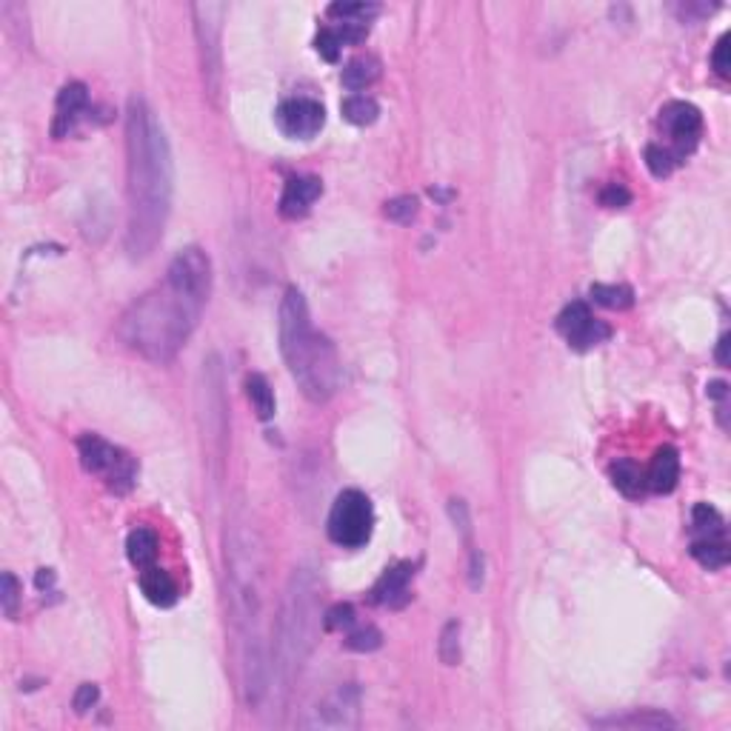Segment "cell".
I'll list each match as a JSON object with an SVG mask.
<instances>
[{"label":"cell","mask_w":731,"mask_h":731,"mask_svg":"<svg viewBox=\"0 0 731 731\" xmlns=\"http://www.w3.org/2000/svg\"><path fill=\"white\" fill-rule=\"evenodd\" d=\"M411 578H414V563L403 560L398 566H391L383 571V578L374 583L371 588V600L378 606H389V608H400L411 595H409V586H411Z\"/></svg>","instance_id":"14"},{"label":"cell","mask_w":731,"mask_h":731,"mask_svg":"<svg viewBox=\"0 0 731 731\" xmlns=\"http://www.w3.org/2000/svg\"><path fill=\"white\" fill-rule=\"evenodd\" d=\"M361 723V688L354 683L338 686L318 703L306 708L301 728H326V731H346L358 728Z\"/></svg>","instance_id":"9"},{"label":"cell","mask_w":731,"mask_h":731,"mask_svg":"<svg viewBox=\"0 0 731 731\" xmlns=\"http://www.w3.org/2000/svg\"><path fill=\"white\" fill-rule=\"evenodd\" d=\"M449 515H451V523L454 528L460 531V535L469 538V528H471V520H469V506L463 500H449Z\"/></svg>","instance_id":"38"},{"label":"cell","mask_w":731,"mask_h":731,"mask_svg":"<svg viewBox=\"0 0 731 731\" xmlns=\"http://www.w3.org/2000/svg\"><path fill=\"white\" fill-rule=\"evenodd\" d=\"M691 531L695 538H726V520L715 506L697 503L691 509Z\"/></svg>","instance_id":"24"},{"label":"cell","mask_w":731,"mask_h":731,"mask_svg":"<svg viewBox=\"0 0 731 731\" xmlns=\"http://www.w3.org/2000/svg\"><path fill=\"white\" fill-rule=\"evenodd\" d=\"M611 483L617 486V491H623L626 498H643L646 495V474L637 463L631 460H617L611 466Z\"/></svg>","instance_id":"22"},{"label":"cell","mask_w":731,"mask_h":731,"mask_svg":"<svg viewBox=\"0 0 731 731\" xmlns=\"http://www.w3.org/2000/svg\"><path fill=\"white\" fill-rule=\"evenodd\" d=\"M329 17H338L343 24H366L369 17L378 15V6L374 4H331L326 9Z\"/></svg>","instance_id":"29"},{"label":"cell","mask_w":731,"mask_h":731,"mask_svg":"<svg viewBox=\"0 0 731 731\" xmlns=\"http://www.w3.org/2000/svg\"><path fill=\"white\" fill-rule=\"evenodd\" d=\"M323 194V183H321V177H291V181L286 183L283 194H281V214L286 217V221H298V217H303L311 203L318 201V197Z\"/></svg>","instance_id":"15"},{"label":"cell","mask_w":731,"mask_h":731,"mask_svg":"<svg viewBox=\"0 0 731 731\" xmlns=\"http://www.w3.org/2000/svg\"><path fill=\"white\" fill-rule=\"evenodd\" d=\"M558 331L566 338V343L578 351H588L600 343H606L611 338L608 323L598 321L591 309L583 301L568 303L560 314H558Z\"/></svg>","instance_id":"11"},{"label":"cell","mask_w":731,"mask_h":731,"mask_svg":"<svg viewBox=\"0 0 731 731\" xmlns=\"http://www.w3.org/2000/svg\"><path fill=\"white\" fill-rule=\"evenodd\" d=\"M341 112H343L346 121L354 123V126H371L380 117L378 101L369 97V94H349L346 101L341 104Z\"/></svg>","instance_id":"25"},{"label":"cell","mask_w":731,"mask_h":731,"mask_svg":"<svg viewBox=\"0 0 731 731\" xmlns=\"http://www.w3.org/2000/svg\"><path fill=\"white\" fill-rule=\"evenodd\" d=\"M351 623H354V608L349 603H338V606H331L329 611H323V626L329 631L349 628Z\"/></svg>","instance_id":"34"},{"label":"cell","mask_w":731,"mask_h":731,"mask_svg":"<svg viewBox=\"0 0 731 731\" xmlns=\"http://www.w3.org/2000/svg\"><path fill=\"white\" fill-rule=\"evenodd\" d=\"M657 129L668 137V152L677 163L697 149L700 134H703V114L697 106L686 101H671L660 109L657 114Z\"/></svg>","instance_id":"10"},{"label":"cell","mask_w":731,"mask_h":731,"mask_svg":"<svg viewBox=\"0 0 731 731\" xmlns=\"http://www.w3.org/2000/svg\"><path fill=\"white\" fill-rule=\"evenodd\" d=\"M380 77V64L374 61V57H354L351 64H346V69H343V74H341V81H343V86L349 89V92H354V94H361L363 89H369L374 81H378Z\"/></svg>","instance_id":"21"},{"label":"cell","mask_w":731,"mask_h":731,"mask_svg":"<svg viewBox=\"0 0 731 731\" xmlns=\"http://www.w3.org/2000/svg\"><path fill=\"white\" fill-rule=\"evenodd\" d=\"M226 600L237 643L243 700L249 708H261L272 688L266 558L258 528L243 506H234L226 523Z\"/></svg>","instance_id":"1"},{"label":"cell","mask_w":731,"mask_h":731,"mask_svg":"<svg viewBox=\"0 0 731 731\" xmlns=\"http://www.w3.org/2000/svg\"><path fill=\"white\" fill-rule=\"evenodd\" d=\"M588 294H591V301H595L598 306H603V309L623 311V309L635 306V289L626 286V283H620V286H615V283H595V286L588 289Z\"/></svg>","instance_id":"23"},{"label":"cell","mask_w":731,"mask_h":731,"mask_svg":"<svg viewBox=\"0 0 731 731\" xmlns=\"http://www.w3.org/2000/svg\"><path fill=\"white\" fill-rule=\"evenodd\" d=\"M418 212H420V203H418V197H411V194H400L386 203V217L394 223H411L414 217H418Z\"/></svg>","instance_id":"31"},{"label":"cell","mask_w":731,"mask_h":731,"mask_svg":"<svg viewBox=\"0 0 731 731\" xmlns=\"http://www.w3.org/2000/svg\"><path fill=\"white\" fill-rule=\"evenodd\" d=\"M126 174H129V223L126 252L143 261L163 241L172 214L174 166L161 121L143 97L132 94L126 106Z\"/></svg>","instance_id":"3"},{"label":"cell","mask_w":731,"mask_h":731,"mask_svg":"<svg viewBox=\"0 0 731 731\" xmlns=\"http://www.w3.org/2000/svg\"><path fill=\"white\" fill-rule=\"evenodd\" d=\"M717 363L720 366H728V334L720 338V346H717Z\"/></svg>","instance_id":"43"},{"label":"cell","mask_w":731,"mask_h":731,"mask_svg":"<svg viewBox=\"0 0 731 731\" xmlns=\"http://www.w3.org/2000/svg\"><path fill=\"white\" fill-rule=\"evenodd\" d=\"M194 37H197V52H201V72L203 84L212 101H217L223 84V49H221V35H223V17L226 6L223 4H194Z\"/></svg>","instance_id":"8"},{"label":"cell","mask_w":731,"mask_h":731,"mask_svg":"<svg viewBox=\"0 0 731 731\" xmlns=\"http://www.w3.org/2000/svg\"><path fill=\"white\" fill-rule=\"evenodd\" d=\"M595 726H603V728H677V720L663 715V711L646 708V711H631V715H620V717L595 720Z\"/></svg>","instance_id":"19"},{"label":"cell","mask_w":731,"mask_h":731,"mask_svg":"<svg viewBox=\"0 0 731 731\" xmlns=\"http://www.w3.org/2000/svg\"><path fill=\"white\" fill-rule=\"evenodd\" d=\"M86 109H89V89L84 84H66L61 94H57L54 121H52V134L57 141L77 126V121H81V114Z\"/></svg>","instance_id":"13"},{"label":"cell","mask_w":731,"mask_h":731,"mask_svg":"<svg viewBox=\"0 0 731 731\" xmlns=\"http://www.w3.org/2000/svg\"><path fill=\"white\" fill-rule=\"evenodd\" d=\"M680 480V454L675 446H663L657 449V454L651 458V466L646 471V486L657 495H668L675 491Z\"/></svg>","instance_id":"16"},{"label":"cell","mask_w":731,"mask_h":731,"mask_svg":"<svg viewBox=\"0 0 731 731\" xmlns=\"http://www.w3.org/2000/svg\"><path fill=\"white\" fill-rule=\"evenodd\" d=\"M728 41H731V35L726 32L720 41H717V46H715V52H711V69H715L720 77H728L731 74V61H728Z\"/></svg>","instance_id":"37"},{"label":"cell","mask_w":731,"mask_h":731,"mask_svg":"<svg viewBox=\"0 0 731 731\" xmlns=\"http://www.w3.org/2000/svg\"><path fill=\"white\" fill-rule=\"evenodd\" d=\"M717 6H708V4H683V6H677V15L683 17L686 24H691V21H700V17L711 15Z\"/></svg>","instance_id":"39"},{"label":"cell","mask_w":731,"mask_h":731,"mask_svg":"<svg viewBox=\"0 0 731 731\" xmlns=\"http://www.w3.org/2000/svg\"><path fill=\"white\" fill-rule=\"evenodd\" d=\"M274 123L291 141H311L326 123V109L311 97H289L274 112Z\"/></svg>","instance_id":"12"},{"label":"cell","mask_w":731,"mask_h":731,"mask_svg":"<svg viewBox=\"0 0 731 731\" xmlns=\"http://www.w3.org/2000/svg\"><path fill=\"white\" fill-rule=\"evenodd\" d=\"M77 454H81V466L92 478H101L114 495H126L137 480V463L132 454L112 446L101 434H84L77 440Z\"/></svg>","instance_id":"6"},{"label":"cell","mask_w":731,"mask_h":731,"mask_svg":"<svg viewBox=\"0 0 731 731\" xmlns=\"http://www.w3.org/2000/svg\"><path fill=\"white\" fill-rule=\"evenodd\" d=\"M35 583H37V588H49L54 583V571L52 568H41V571H37Z\"/></svg>","instance_id":"41"},{"label":"cell","mask_w":731,"mask_h":731,"mask_svg":"<svg viewBox=\"0 0 731 731\" xmlns=\"http://www.w3.org/2000/svg\"><path fill=\"white\" fill-rule=\"evenodd\" d=\"M246 394H249V403L254 409L261 420H272L274 418V391L269 386V380L263 374H249L246 378Z\"/></svg>","instance_id":"26"},{"label":"cell","mask_w":731,"mask_h":731,"mask_svg":"<svg viewBox=\"0 0 731 731\" xmlns=\"http://www.w3.org/2000/svg\"><path fill=\"white\" fill-rule=\"evenodd\" d=\"M321 586L318 578L309 568H294L283 591V603L278 611V623H274V643H272V688L269 697L274 695L281 703L289 697L294 688L303 663L309 660L314 637H318L321 626Z\"/></svg>","instance_id":"5"},{"label":"cell","mask_w":731,"mask_h":731,"mask_svg":"<svg viewBox=\"0 0 731 731\" xmlns=\"http://www.w3.org/2000/svg\"><path fill=\"white\" fill-rule=\"evenodd\" d=\"M281 354L294 383L311 403H326L341 386V358L334 343L314 329L301 289H286L281 301Z\"/></svg>","instance_id":"4"},{"label":"cell","mask_w":731,"mask_h":731,"mask_svg":"<svg viewBox=\"0 0 731 731\" xmlns=\"http://www.w3.org/2000/svg\"><path fill=\"white\" fill-rule=\"evenodd\" d=\"M326 531L334 546L341 548H363L374 531V509L371 500L358 489L341 491L331 503Z\"/></svg>","instance_id":"7"},{"label":"cell","mask_w":731,"mask_h":731,"mask_svg":"<svg viewBox=\"0 0 731 731\" xmlns=\"http://www.w3.org/2000/svg\"><path fill=\"white\" fill-rule=\"evenodd\" d=\"M97 697H101V688H97L94 683H84V686H77L72 706H74L77 715H86V711L97 703Z\"/></svg>","instance_id":"36"},{"label":"cell","mask_w":731,"mask_h":731,"mask_svg":"<svg viewBox=\"0 0 731 731\" xmlns=\"http://www.w3.org/2000/svg\"><path fill=\"white\" fill-rule=\"evenodd\" d=\"M469 583L471 588H480L483 586V551L471 548V560H469Z\"/></svg>","instance_id":"40"},{"label":"cell","mask_w":731,"mask_h":731,"mask_svg":"<svg viewBox=\"0 0 731 731\" xmlns=\"http://www.w3.org/2000/svg\"><path fill=\"white\" fill-rule=\"evenodd\" d=\"M600 203L606 209H626L631 203V192L626 186H620V183H608L600 192Z\"/></svg>","instance_id":"35"},{"label":"cell","mask_w":731,"mask_h":731,"mask_svg":"<svg viewBox=\"0 0 731 731\" xmlns=\"http://www.w3.org/2000/svg\"><path fill=\"white\" fill-rule=\"evenodd\" d=\"M728 394V386L723 380H715V383H708V398H715V400H723Z\"/></svg>","instance_id":"42"},{"label":"cell","mask_w":731,"mask_h":731,"mask_svg":"<svg viewBox=\"0 0 731 731\" xmlns=\"http://www.w3.org/2000/svg\"><path fill=\"white\" fill-rule=\"evenodd\" d=\"M688 551H691V558H695L708 571L726 568L728 560H731V551H728L726 538H695V540H691V548Z\"/></svg>","instance_id":"20"},{"label":"cell","mask_w":731,"mask_h":731,"mask_svg":"<svg viewBox=\"0 0 731 731\" xmlns=\"http://www.w3.org/2000/svg\"><path fill=\"white\" fill-rule=\"evenodd\" d=\"M438 657L446 666H458L460 663V623L458 620H449L443 626L440 640H438Z\"/></svg>","instance_id":"27"},{"label":"cell","mask_w":731,"mask_h":731,"mask_svg":"<svg viewBox=\"0 0 731 731\" xmlns=\"http://www.w3.org/2000/svg\"><path fill=\"white\" fill-rule=\"evenodd\" d=\"M157 548H161V543H157V535L152 528L146 526H137L129 531V538H126V558L132 560L134 568H149L154 566L157 560Z\"/></svg>","instance_id":"18"},{"label":"cell","mask_w":731,"mask_h":731,"mask_svg":"<svg viewBox=\"0 0 731 731\" xmlns=\"http://www.w3.org/2000/svg\"><path fill=\"white\" fill-rule=\"evenodd\" d=\"M0 606H4L6 617H15L17 606H21V583H17L12 571H6L4 580H0Z\"/></svg>","instance_id":"33"},{"label":"cell","mask_w":731,"mask_h":731,"mask_svg":"<svg viewBox=\"0 0 731 731\" xmlns=\"http://www.w3.org/2000/svg\"><path fill=\"white\" fill-rule=\"evenodd\" d=\"M141 591H143V598L157 606V608H169L177 603V598H181V591H177V583L172 580L169 571H163L161 566H149V568H141Z\"/></svg>","instance_id":"17"},{"label":"cell","mask_w":731,"mask_h":731,"mask_svg":"<svg viewBox=\"0 0 731 731\" xmlns=\"http://www.w3.org/2000/svg\"><path fill=\"white\" fill-rule=\"evenodd\" d=\"M212 294V261L203 249L177 252L163 281L141 294L117 323V338L149 363H169L186 346Z\"/></svg>","instance_id":"2"},{"label":"cell","mask_w":731,"mask_h":731,"mask_svg":"<svg viewBox=\"0 0 731 731\" xmlns=\"http://www.w3.org/2000/svg\"><path fill=\"white\" fill-rule=\"evenodd\" d=\"M380 646H383V635L374 626H361V628H354L351 635L346 637V648L349 651H361V655L378 651Z\"/></svg>","instance_id":"30"},{"label":"cell","mask_w":731,"mask_h":731,"mask_svg":"<svg viewBox=\"0 0 731 731\" xmlns=\"http://www.w3.org/2000/svg\"><path fill=\"white\" fill-rule=\"evenodd\" d=\"M643 157H646V166H648V172L657 177V181H663V177H668L671 172H675V166H677V161L675 157H671V152L663 146V143H648L646 146V152H643Z\"/></svg>","instance_id":"28"},{"label":"cell","mask_w":731,"mask_h":731,"mask_svg":"<svg viewBox=\"0 0 731 731\" xmlns=\"http://www.w3.org/2000/svg\"><path fill=\"white\" fill-rule=\"evenodd\" d=\"M314 49H318V54L323 57V61L329 64H338V57H341V49H343V41H341V35L334 26H326L318 32V37H314Z\"/></svg>","instance_id":"32"}]
</instances>
